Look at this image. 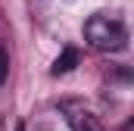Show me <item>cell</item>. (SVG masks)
<instances>
[{
    "label": "cell",
    "instance_id": "1",
    "mask_svg": "<svg viewBox=\"0 0 134 131\" xmlns=\"http://www.w3.org/2000/svg\"><path fill=\"white\" fill-rule=\"evenodd\" d=\"M84 41L94 50L115 53V50H125L128 47V28H125L122 19L106 16V13H97V16H91L84 22Z\"/></svg>",
    "mask_w": 134,
    "mask_h": 131
},
{
    "label": "cell",
    "instance_id": "2",
    "mask_svg": "<svg viewBox=\"0 0 134 131\" xmlns=\"http://www.w3.org/2000/svg\"><path fill=\"white\" fill-rule=\"evenodd\" d=\"M63 112H66V122H69L72 131H106L100 119L91 109L78 106V103H63Z\"/></svg>",
    "mask_w": 134,
    "mask_h": 131
},
{
    "label": "cell",
    "instance_id": "3",
    "mask_svg": "<svg viewBox=\"0 0 134 131\" xmlns=\"http://www.w3.org/2000/svg\"><path fill=\"white\" fill-rule=\"evenodd\" d=\"M78 59H81V53H78L75 47H66V50L56 56V63H53V69H50V75H66V72H72V69L78 66Z\"/></svg>",
    "mask_w": 134,
    "mask_h": 131
},
{
    "label": "cell",
    "instance_id": "4",
    "mask_svg": "<svg viewBox=\"0 0 134 131\" xmlns=\"http://www.w3.org/2000/svg\"><path fill=\"white\" fill-rule=\"evenodd\" d=\"M6 75H9V53H6V47L0 44V84L6 81Z\"/></svg>",
    "mask_w": 134,
    "mask_h": 131
}]
</instances>
